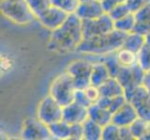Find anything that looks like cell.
<instances>
[{"label": "cell", "instance_id": "obj_1", "mask_svg": "<svg viewBox=\"0 0 150 140\" xmlns=\"http://www.w3.org/2000/svg\"><path fill=\"white\" fill-rule=\"evenodd\" d=\"M82 40V21L72 13L60 27L50 32L47 49L52 53L66 54L76 51Z\"/></svg>", "mask_w": 150, "mask_h": 140}, {"label": "cell", "instance_id": "obj_2", "mask_svg": "<svg viewBox=\"0 0 150 140\" xmlns=\"http://www.w3.org/2000/svg\"><path fill=\"white\" fill-rule=\"evenodd\" d=\"M126 37V33L114 29L111 32L99 37L83 39L76 53L91 56H102L116 53L123 47Z\"/></svg>", "mask_w": 150, "mask_h": 140}, {"label": "cell", "instance_id": "obj_3", "mask_svg": "<svg viewBox=\"0 0 150 140\" xmlns=\"http://www.w3.org/2000/svg\"><path fill=\"white\" fill-rule=\"evenodd\" d=\"M0 10L4 17L19 25H26L37 20L25 0H2Z\"/></svg>", "mask_w": 150, "mask_h": 140}, {"label": "cell", "instance_id": "obj_4", "mask_svg": "<svg viewBox=\"0 0 150 140\" xmlns=\"http://www.w3.org/2000/svg\"><path fill=\"white\" fill-rule=\"evenodd\" d=\"M76 88L75 86L72 77L66 71L56 76L49 88V95L63 107L69 105L74 102L75 92Z\"/></svg>", "mask_w": 150, "mask_h": 140}, {"label": "cell", "instance_id": "obj_5", "mask_svg": "<svg viewBox=\"0 0 150 140\" xmlns=\"http://www.w3.org/2000/svg\"><path fill=\"white\" fill-rule=\"evenodd\" d=\"M128 102L135 107L138 117L150 122V93L143 85L131 88L124 91Z\"/></svg>", "mask_w": 150, "mask_h": 140}, {"label": "cell", "instance_id": "obj_6", "mask_svg": "<svg viewBox=\"0 0 150 140\" xmlns=\"http://www.w3.org/2000/svg\"><path fill=\"white\" fill-rule=\"evenodd\" d=\"M91 70L92 62L87 58H80L72 61L65 71L72 77L76 89H85L91 85Z\"/></svg>", "mask_w": 150, "mask_h": 140}, {"label": "cell", "instance_id": "obj_7", "mask_svg": "<svg viewBox=\"0 0 150 140\" xmlns=\"http://www.w3.org/2000/svg\"><path fill=\"white\" fill-rule=\"evenodd\" d=\"M114 29H115L114 21L108 15V13H105L102 16L94 19L82 21L83 39L99 37V36L111 32Z\"/></svg>", "mask_w": 150, "mask_h": 140}, {"label": "cell", "instance_id": "obj_8", "mask_svg": "<svg viewBox=\"0 0 150 140\" xmlns=\"http://www.w3.org/2000/svg\"><path fill=\"white\" fill-rule=\"evenodd\" d=\"M63 106L48 95L39 102L37 108V117L47 125H50L63 120Z\"/></svg>", "mask_w": 150, "mask_h": 140}, {"label": "cell", "instance_id": "obj_9", "mask_svg": "<svg viewBox=\"0 0 150 140\" xmlns=\"http://www.w3.org/2000/svg\"><path fill=\"white\" fill-rule=\"evenodd\" d=\"M21 137L25 140H49L52 139L49 125L38 117L25 119L21 129Z\"/></svg>", "mask_w": 150, "mask_h": 140}, {"label": "cell", "instance_id": "obj_10", "mask_svg": "<svg viewBox=\"0 0 150 140\" xmlns=\"http://www.w3.org/2000/svg\"><path fill=\"white\" fill-rule=\"evenodd\" d=\"M68 15L69 14L64 10L50 5L48 9L37 16V20L43 27L51 32L60 27L65 22Z\"/></svg>", "mask_w": 150, "mask_h": 140}, {"label": "cell", "instance_id": "obj_11", "mask_svg": "<svg viewBox=\"0 0 150 140\" xmlns=\"http://www.w3.org/2000/svg\"><path fill=\"white\" fill-rule=\"evenodd\" d=\"M144 75L146 71L137 64L133 66H122L117 76V79L125 91L142 85Z\"/></svg>", "mask_w": 150, "mask_h": 140}, {"label": "cell", "instance_id": "obj_12", "mask_svg": "<svg viewBox=\"0 0 150 140\" xmlns=\"http://www.w3.org/2000/svg\"><path fill=\"white\" fill-rule=\"evenodd\" d=\"M106 13L101 0H87L80 1L75 14L81 21L94 19Z\"/></svg>", "mask_w": 150, "mask_h": 140}, {"label": "cell", "instance_id": "obj_13", "mask_svg": "<svg viewBox=\"0 0 150 140\" xmlns=\"http://www.w3.org/2000/svg\"><path fill=\"white\" fill-rule=\"evenodd\" d=\"M89 118V107L72 102L63 108V121L70 124L83 123Z\"/></svg>", "mask_w": 150, "mask_h": 140}, {"label": "cell", "instance_id": "obj_14", "mask_svg": "<svg viewBox=\"0 0 150 140\" xmlns=\"http://www.w3.org/2000/svg\"><path fill=\"white\" fill-rule=\"evenodd\" d=\"M137 111L130 102H126L124 105L113 114L112 122L117 126H130L131 124L138 119Z\"/></svg>", "mask_w": 150, "mask_h": 140}, {"label": "cell", "instance_id": "obj_15", "mask_svg": "<svg viewBox=\"0 0 150 140\" xmlns=\"http://www.w3.org/2000/svg\"><path fill=\"white\" fill-rule=\"evenodd\" d=\"M135 15V27L133 32L146 35L150 32V2L138 9Z\"/></svg>", "mask_w": 150, "mask_h": 140}, {"label": "cell", "instance_id": "obj_16", "mask_svg": "<svg viewBox=\"0 0 150 140\" xmlns=\"http://www.w3.org/2000/svg\"><path fill=\"white\" fill-rule=\"evenodd\" d=\"M92 62V70L91 75V84L96 87H100L102 84L110 79L111 76L106 65L100 60H93Z\"/></svg>", "mask_w": 150, "mask_h": 140}, {"label": "cell", "instance_id": "obj_17", "mask_svg": "<svg viewBox=\"0 0 150 140\" xmlns=\"http://www.w3.org/2000/svg\"><path fill=\"white\" fill-rule=\"evenodd\" d=\"M112 117L113 114L110 111L98 105L97 103L92 104L89 107V118L95 122L99 123L103 127L112 122Z\"/></svg>", "mask_w": 150, "mask_h": 140}, {"label": "cell", "instance_id": "obj_18", "mask_svg": "<svg viewBox=\"0 0 150 140\" xmlns=\"http://www.w3.org/2000/svg\"><path fill=\"white\" fill-rule=\"evenodd\" d=\"M101 96L115 97L124 95V89L117 77H110L99 87Z\"/></svg>", "mask_w": 150, "mask_h": 140}, {"label": "cell", "instance_id": "obj_19", "mask_svg": "<svg viewBox=\"0 0 150 140\" xmlns=\"http://www.w3.org/2000/svg\"><path fill=\"white\" fill-rule=\"evenodd\" d=\"M52 139L68 140L71 138V124L64 121H59L49 125Z\"/></svg>", "mask_w": 150, "mask_h": 140}, {"label": "cell", "instance_id": "obj_20", "mask_svg": "<svg viewBox=\"0 0 150 140\" xmlns=\"http://www.w3.org/2000/svg\"><path fill=\"white\" fill-rule=\"evenodd\" d=\"M83 125V139L85 140H101L103 134V126L99 123L88 118L82 123Z\"/></svg>", "mask_w": 150, "mask_h": 140}, {"label": "cell", "instance_id": "obj_21", "mask_svg": "<svg viewBox=\"0 0 150 140\" xmlns=\"http://www.w3.org/2000/svg\"><path fill=\"white\" fill-rule=\"evenodd\" d=\"M127 102L125 95H118L115 97H107V96H101L100 99L98 100L97 104L101 107H105V109L110 111L112 114L115 113L117 109L124 105Z\"/></svg>", "mask_w": 150, "mask_h": 140}, {"label": "cell", "instance_id": "obj_22", "mask_svg": "<svg viewBox=\"0 0 150 140\" xmlns=\"http://www.w3.org/2000/svg\"><path fill=\"white\" fill-rule=\"evenodd\" d=\"M144 36L136 32H131L127 34V37L124 41L123 47L126 49H129L134 53H138L141 49L144 46Z\"/></svg>", "mask_w": 150, "mask_h": 140}, {"label": "cell", "instance_id": "obj_23", "mask_svg": "<svg viewBox=\"0 0 150 140\" xmlns=\"http://www.w3.org/2000/svg\"><path fill=\"white\" fill-rule=\"evenodd\" d=\"M117 58L122 66H133L138 64V53L122 47L116 51Z\"/></svg>", "mask_w": 150, "mask_h": 140}, {"label": "cell", "instance_id": "obj_24", "mask_svg": "<svg viewBox=\"0 0 150 140\" xmlns=\"http://www.w3.org/2000/svg\"><path fill=\"white\" fill-rule=\"evenodd\" d=\"M114 25H115V29L120 32L126 34L133 32L134 27H135V15L133 12L129 13L121 19L115 21Z\"/></svg>", "mask_w": 150, "mask_h": 140}, {"label": "cell", "instance_id": "obj_25", "mask_svg": "<svg viewBox=\"0 0 150 140\" xmlns=\"http://www.w3.org/2000/svg\"><path fill=\"white\" fill-rule=\"evenodd\" d=\"M148 125H149V122L143 120L141 118L136 119V120L131 124L130 128L133 134L134 137H135V140L136 139L142 140L143 136L146 134V133L147 131Z\"/></svg>", "mask_w": 150, "mask_h": 140}, {"label": "cell", "instance_id": "obj_26", "mask_svg": "<svg viewBox=\"0 0 150 140\" xmlns=\"http://www.w3.org/2000/svg\"><path fill=\"white\" fill-rule=\"evenodd\" d=\"M52 6L64 10L68 14L75 13L80 3V0H50Z\"/></svg>", "mask_w": 150, "mask_h": 140}, {"label": "cell", "instance_id": "obj_27", "mask_svg": "<svg viewBox=\"0 0 150 140\" xmlns=\"http://www.w3.org/2000/svg\"><path fill=\"white\" fill-rule=\"evenodd\" d=\"M120 129L117 124L110 122L103 127L102 140H120Z\"/></svg>", "mask_w": 150, "mask_h": 140}, {"label": "cell", "instance_id": "obj_28", "mask_svg": "<svg viewBox=\"0 0 150 140\" xmlns=\"http://www.w3.org/2000/svg\"><path fill=\"white\" fill-rule=\"evenodd\" d=\"M25 1H26L30 9L35 14V18L51 5L50 0H25Z\"/></svg>", "mask_w": 150, "mask_h": 140}, {"label": "cell", "instance_id": "obj_29", "mask_svg": "<svg viewBox=\"0 0 150 140\" xmlns=\"http://www.w3.org/2000/svg\"><path fill=\"white\" fill-rule=\"evenodd\" d=\"M131 9L129 8L128 4L126 2L121 3L120 5H117L116 7H114L112 9H110L109 11L106 12L108 13V15L111 17V19L115 22V21L118 20V19H121L122 17L126 16L127 14L131 13Z\"/></svg>", "mask_w": 150, "mask_h": 140}, {"label": "cell", "instance_id": "obj_30", "mask_svg": "<svg viewBox=\"0 0 150 140\" xmlns=\"http://www.w3.org/2000/svg\"><path fill=\"white\" fill-rule=\"evenodd\" d=\"M138 65L146 72L150 71V47L146 44L138 53Z\"/></svg>", "mask_w": 150, "mask_h": 140}, {"label": "cell", "instance_id": "obj_31", "mask_svg": "<svg viewBox=\"0 0 150 140\" xmlns=\"http://www.w3.org/2000/svg\"><path fill=\"white\" fill-rule=\"evenodd\" d=\"M0 67H1V72L3 74H6L10 72L14 67L15 62L13 58L10 55H8L6 53L1 54V58H0Z\"/></svg>", "mask_w": 150, "mask_h": 140}, {"label": "cell", "instance_id": "obj_32", "mask_svg": "<svg viewBox=\"0 0 150 140\" xmlns=\"http://www.w3.org/2000/svg\"><path fill=\"white\" fill-rule=\"evenodd\" d=\"M74 101L79 104L81 106H84L86 107H90L92 103L89 99V97L86 95L84 89H76L75 92V96H74Z\"/></svg>", "mask_w": 150, "mask_h": 140}, {"label": "cell", "instance_id": "obj_33", "mask_svg": "<svg viewBox=\"0 0 150 140\" xmlns=\"http://www.w3.org/2000/svg\"><path fill=\"white\" fill-rule=\"evenodd\" d=\"M85 92L89 97V99L91 101L92 104H95L98 102V100L101 97V92L99 90V87H96L94 85H89L87 88H85Z\"/></svg>", "mask_w": 150, "mask_h": 140}, {"label": "cell", "instance_id": "obj_34", "mask_svg": "<svg viewBox=\"0 0 150 140\" xmlns=\"http://www.w3.org/2000/svg\"><path fill=\"white\" fill-rule=\"evenodd\" d=\"M71 138L70 140H82L83 139V125L82 123L71 124Z\"/></svg>", "mask_w": 150, "mask_h": 140}, {"label": "cell", "instance_id": "obj_35", "mask_svg": "<svg viewBox=\"0 0 150 140\" xmlns=\"http://www.w3.org/2000/svg\"><path fill=\"white\" fill-rule=\"evenodd\" d=\"M150 2V0H127L126 3L128 4L132 12H136L138 9L143 8L144 5Z\"/></svg>", "mask_w": 150, "mask_h": 140}, {"label": "cell", "instance_id": "obj_36", "mask_svg": "<svg viewBox=\"0 0 150 140\" xmlns=\"http://www.w3.org/2000/svg\"><path fill=\"white\" fill-rule=\"evenodd\" d=\"M120 140H135L130 126H123L120 129Z\"/></svg>", "mask_w": 150, "mask_h": 140}, {"label": "cell", "instance_id": "obj_37", "mask_svg": "<svg viewBox=\"0 0 150 140\" xmlns=\"http://www.w3.org/2000/svg\"><path fill=\"white\" fill-rule=\"evenodd\" d=\"M127 0H103V6L105 9V12H108L110 9H112L114 7H116L117 5H120L121 3L126 2Z\"/></svg>", "mask_w": 150, "mask_h": 140}, {"label": "cell", "instance_id": "obj_38", "mask_svg": "<svg viewBox=\"0 0 150 140\" xmlns=\"http://www.w3.org/2000/svg\"><path fill=\"white\" fill-rule=\"evenodd\" d=\"M142 85L144 87V89L150 93V71L146 72V75H144V81H143Z\"/></svg>", "mask_w": 150, "mask_h": 140}, {"label": "cell", "instance_id": "obj_39", "mask_svg": "<svg viewBox=\"0 0 150 140\" xmlns=\"http://www.w3.org/2000/svg\"><path fill=\"white\" fill-rule=\"evenodd\" d=\"M142 140H150V122H149V125H148V129L146 133V134L143 136Z\"/></svg>", "mask_w": 150, "mask_h": 140}, {"label": "cell", "instance_id": "obj_40", "mask_svg": "<svg viewBox=\"0 0 150 140\" xmlns=\"http://www.w3.org/2000/svg\"><path fill=\"white\" fill-rule=\"evenodd\" d=\"M144 42H146V45L150 47V32L144 35Z\"/></svg>", "mask_w": 150, "mask_h": 140}, {"label": "cell", "instance_id": "obj_41", "mask_svg": "<svg viewBox=\"0 0 150 140\" xmlns=\"http://www.w3.org/2000/svg\"><path fill=\"white\" fill-rule=\"evenodd\" d=\"M80 1H87V0H80ZM101 1H103V0H101Z\"/></svg>", "mask_w": 150, "mask_h": 140}]
</instances>
